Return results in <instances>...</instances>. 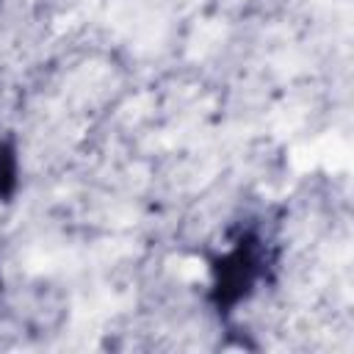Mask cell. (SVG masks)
<instances>
[{
	"label": "cell",
	"instance_id": "7a4b0ae2",
	"mask_svg": "<svg viewBox=\"0 0 354 354\" xmlns=\"http://www.w3.org/2000/svg\"><path fill=\"white\" fill-rule=\"evenodd\" d=\"M14 183V166H11V158L3 152L0 155V191H8Z\"/></svg>",
	"mask_w": 354,
	"mask_h": 354
},
{
	"label": "cell",
	"instance_id": "6da1fadb",
	"mask_svg": "<svg viewBox=\"0 0 354 354\" xmlns=\"http://www.w3.org/2000/svg\"><path fill=\"white\" fill-rule=\"evenodd\" d=\"M249 279V257L243 252H235L221 268H218V290H221V299L230 301L232 299V290L238 293Z\"/></svg>",
	"mask_w": 354,
	"mask_h": 354
}]
</instances>
